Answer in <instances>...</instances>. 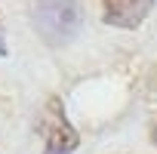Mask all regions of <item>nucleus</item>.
<instances>
[{
  "instance_id": "f03ea898",
  "label": "nucleus",
  "mask_w": 157,
  "mask_h": 154,
  "mask_svg": "<svg viewBox=\"0 0 157 154\" xmlns=\"http://www.w3.org/2000/svg\"><path fill=\"white\" fill-rule=\"evenodd\" d=\"M77 142H80L77 129L68 123L59 99H52L46 108V148H43V154H71L77 148Z\"/></svg>"
},
{
  "instance_id": "f257e3e1",
  "label": "nucleus",
  "mask_w": 157,
  "mask_h": 154,
  "mask_svg": "<svg viewBox=\"0 0 157 154\" xmlns=\"http://www.w3.org/2000/svg\"><path fill=\"white\" fill-rule=\"evenodd\" d=\"M34 22L49 43H65L80 28V10L74 0H37Z\"/></svg>"
},
{
  "instance_id": "7ed1b4c3",
  "label": "nucleus",
  "mask_w": 157,
  "mask_h": 154,
  "mask_svg": "<svg viewBox=\"0 0 157 154\" xmlns=\"http://www.w3.org/2000/svg\"><path fill=\"white\" fill-rule=\"evenodd\" d=\"M151 10L154 0H102V19L114 28H139Z\"/></svg>"
},
{
  "instance_id": "20e7f679",
  "label": "nucleus",
  "mask_w": 157,
  "mask_h": 154,
  "mask_svg": "<svg viewBox=\"0 0 157 154\" xmlns=\"http://www.w3.org/2000/svg\"><path fill=\"white\" fill-rule=\"evenodd\" d=\"M6 52V46H3V37H0V56H3Z\"/></svg>"
}]
</instances>
